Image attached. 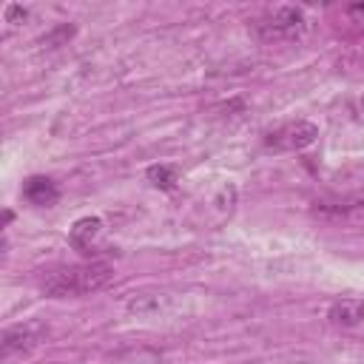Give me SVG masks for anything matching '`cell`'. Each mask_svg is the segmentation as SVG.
<instances>
[{
	"instance_id": "cell-1",
	"label": "cell",
	"mask_w": 364,
	"mask_h": 364,
	"mask_svg": "<svg viewBox=\"0 0 364 364\" xmlns=\"http://www.w3.org/2000/svg\"><path fill=\"white\" fill-rule=\"evenodd\" d=\"M114 270L108 262H85V264H65L43 279V293L51 299H68V296H88L102 290L111 282Z\"/></svg>"
},
{
	"instance_id": "cell-9",
	"label": "cell",
	"mask_w": 364,
	"mask_h": 364,
	"mask_svg": "<svg viewBox=\"0 0 364 364\" xmlns=\"http://www.w3.org/2000/svg\"><path fill=\"white\" fill-rule=\"evenodd\" d=\"M148 182L154 188H162V191H173L176 185V171L171 165H151L148 168Z\"/></svg>"
},
{
	"instance_id": "cell-2",
	"label": "cell",
	"mask_w": 364,
	"mask_h": 364,
	"mask_svg": "<svg viewBox=\"0 0 364 364\" xmlns=\"http://www.w3.org/2000/svg\"><path fill=\"white\" fill-rule=\"evenodd\" d=\"M310 23H307V14L304 9L299 6H279L273 9L270 14H264L259 23H256V31L262 40L267 43H279V40H301L307 34Z\"/></svg>"
},
{
	"instance_id": "cell-6",
	"label": "cell",
	"mask_w": 364,
	"mask_h": 364,
	"mask_svg": "<svg viewBox=\"0 0 364 364\" xmlns=\"http://www.w3.org/2000/svg\"><path fill=\"white\" fill-rule=\"evenodd\" d=\"M100 233H102V219H97V216H82V219H77V222L71 225L68 242H71L74 250L91 253V247H94V242L100 239Z\"/></svg>"
},
{
	"instance_id": "cell-3",
	"label": "cell",
	"mask_w": 364,
	"mask_h": 364,
	"mask_svg": "<svg viewBox=\"0 0 364 364\" xmlns=\"http://www.w3.org/2000/svg\"><path fill=\"white\" fill-rule=\"evenodd\" d=\"M316 139H318V125L310 119H290V122H282V125L262 134V145L267 151H276V154L304 151Z\"/></svg>"
},
{
	"instance_id": "cell-7",
	"label": "cell",
	"mask_w": 364,
	"mask_h": 364,
	"mask_svg": "<svg viewBox=\"0 0 364 364\" xmlns=\"http://www.w3.org/2000/svg\"><path fill=\"white\" fill-rule=\"evenodd\" d=\"M316 216L333 219V222H364V202H321L313 208Z\"/></svg>"
},
{
	"instance_id": "cell-10",
	"label": "cell",
	"mask_w": 364,
	"mask_h": 364,
	"mask_svg": "<svg viewBox=\"0 0 364 364\" xmlns=\"http://www.w3.org/2000/svg\"><path fill=\"white\" fill-rule=\"evenodd\" d=\"M350 14H361V17H364V3H358V6H350Z\"/></svg>"
},
{
	"instance_id": "cell-8",
	"label": "cell",
	"mask_w": 364,
	"mask_h": 364,
	"mask_svg": "<svg viewBox=\"0 0 364 364\" xmlns=\"http://www.w3.org/2000/svg\"><path fill=\"white\" fill-rule=\"evenodd\" d=\"M330 324L336 327H358L364 324V299H341L327 313Z\"/></svg>"
},
{
	"instance_id": "cell-5",
	"label": "cell",
	"mask_w": 364,
	"mask_h": 364,
	"mask_svg": "<svg viewBox=\"0 0 364 364\" xmlns=\"http://www.w3.org/2000/svg\"><path fill=\"white\" fill-rule=\"evenodd\" d=\"M23 199L31 202V205H40V208H48L60 199V188L54 179L48 176H28L23 182Z\"/></svg>"
},
{
	"instance_id": "cell-4",
	"label": "cell",
	"mask_w": 364,
	"mask_h": 364,
	"mask_svg": "<svg viewBox=\"0 0 364 364\" xmlns=\"http://www.w3.org/2000/svg\"><path fill=\"white\" fill-rule=\"evenodd\" d=\"M46 333H48V327L43 321H23L14 327H6L0 336V355L11 358L17 353H28L46 338Z\"/></svg>"
}]
</instances>
